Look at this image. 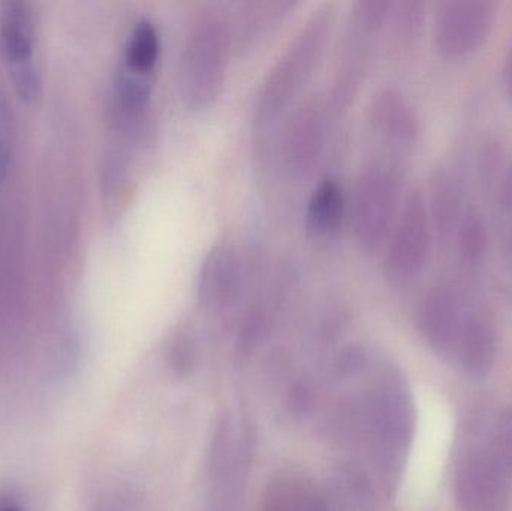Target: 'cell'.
<instances>
[{
    "label": "cell",
    "instance_id": "cell-1",
    "mask_svg": "<svg viewBox=\"0 0 512 511\" xmlns=\"http://www.w3.org/2000/svg\"><path fill=\"white\" fill-rule=\"evenodd\" d=\"M333 2L316 6L265 72L254 101L256 128H271L303 96L321 65L336 29Z\"/></svg>",
    "mask_w": 512,
    "mask_h": 511
},
{
    "label": "cell",
    "instance_id": "cell-2",
    "mask_svg": "<svg viewBox=\"0 0 512 511\" xmlns=\"http://www.w3.org/2000/svg\"><path fill=\"white\" fill-rule=\"evenodd\" d=\"M233 51L230 15L209 3L197 6L186 21L177 62V87L189 110H209L219 101Z\"/></svg>",
    "mask_w": 512,
    "mask_h": 511
},
{
    "label": "cell",
    "instance_id": "cell-3",
    "mask_svg": "<svg viewBox=\"0 0 512 511\" xmlns=\"http://www.w3.org/2000/svg\"><path fill=\"white\" fill-rule=\"evenodd\" d=\"M403 173L384 155L364 161L348 192V224L358 248L367 254L384 246L403 203Z\"/></svg>",
    "mask_w": 512,
    "mask_h": 511
},
{
    "label": "cell",
    "instance_id": "cell-4",
    "mask_svg": "<svg viewBox=\"0 0 512 511\" xmlns=\"http://www.w3.org/2000/svg\"><path fill=\"white\" fill-rule=\"evenodd\" d=\"M391 5V0H357L349 9L327 89L328 99L337 116L349 110L366 83L376 45L387 26Z\"/></svg>",
    "mask_w": 512,
    "mask_h": 511
},
{
    "label": "cell",
    "instance_id": "cell-5",
    "mask_svg": "<svg viewBox=\"0 0 512 511\" xmlns=\"http://www.w3.org/2000/svg\"><path fill=\"white\" fill-rule=\"evenodd\" d=\"M283 117L277 138L280 167L292 179H307L321 165L340 116L334 111L327 90H313L301 96Z\"/></svg>",
    "mask_w": 512,
    "mask_h": 511
},
{
    "label": "cell",
    "instance_id": "cell-6",
    "mask_svg": "<svg viewBox=\"0 0 512 511\" xmlns=\"http://www.w3.org/2000/svg\"><path fill=\"white\" fill-rule=\"evenodd\" d=\"M367 432L381 462L396 471L411 446L415 411L405 384L397 377H385L367 396Z\"/></svg>",
    "mask_w": 512,
    "mask_h": 511
},
{
    "label": "cell",
    "instance_id": "cell-7",
    "mask_svg": "<svg viewBox=\"0 0 512 511\" xmlns=\"http://www.w3.org/2000/svg\"><path fill=\"white\" fill-rule=\"evenodd\" d=\"M382 248L384 272L391 282L405 284L423 272L432 248V225L426 198L418 189H412L403 198L399 215Z\"/></svg>",
    "mask_w": 512,
    "mask_h": 511
},
{
    "label": "cell",
    "instance_id": "cell-8",
    "mask_svg": "<svg viewBox=\"0 0 512 511\" xmlns=\"http://www.w3.org/2000/svg\"><path fill=\"white\" fill-rule=\"evenodd\" d=\"M248 249L233 237H221L207 249L197 273V299L207 312L233 308L252 275Z\"/></svg>",
    "mask_w": 512,
    "mask_h": 511
},
{
    "label": "cell",
    "instance_id": "cell-9",
    "mask_svg": "<svg viewBox=\"0 0 512 511\" xmlns=\"http://www.w3.org/2000/svg\"><path fill=\"white\" fill-rule=\"evenodd\" d=\"M496 5L487 0L441 2L435 15V42L441 56L457 60L471 56L489 38Z\"/></svg>",
    "mask_w": 512,
    "mask_h": 511
},
{
    "label": "cell",
    "instance_id": "cell-10",
    "mask_svg": "<svg viewBox=\"0 0 512 511\" xmlns=\"http://www.w3.org/2000/svg\"><path fill=\"white\" fill-rule=\"evenodd\" d=\"M472 306L474 303L456 282L439 281L427 290L418 308V327L436 354L454 356Z\"/></svg>",
    "mask_w": 512,
    "mask_h": 511
},
{
    "label": "cell",
    "instance_id": "cell-11",
    "mask_svg": "<svg viewBox=\"0 0 512 511\" xmlns=\"http://www.w3.org/2000/svg\"><path fill=\"white\" fill-rule=\"evenodd\" d=\"M510 477L487 452L466 456L457 471L454 494L459 511H510Z\"/></svg>",
    "mask_w": 512,
    "mask_h": 511
},
{
    "label": "cell",
    "instance_id": "cell-12",
    "mask_svg": "<svg viewBox=\"0 0 512 511\" xmlns=\"http://www.w3.org/2000/svg\"><path fill=\"white\" fill-rule=\"evenodd\" d=\"M367 120L376 138L393 149H409L420 138V116L408 95L393 84H385L373 93Z\"/></svg>",
    "mask_w": 512,
    "mask_h": 511
},
{
    "label": "cell",
    "instance_id": "cell-13",
    "mask_svg": "<svg viewBox=\"0 0 512 511\" xmlns=\"http://www.w3.org/2000/svg\"><path fill=\"white\" fill-rule=\"evenodd\" d=\"M348 222V192L339 177L325 176L313 186L304 209V230L315 242L336 239Z\"/></svg>",
    "mask_w": 512,
    "mask_h": 511
},
{
    "label": "cell",
    "instance_id": "cell-14",
    "mask_svg": "<svg viewBox=\"0 0 512 511\" xmlns=\"http://www.w3.org/2000/svg\"><path fill=\"white\" fill-rule=\"evenodd\" d=\"M498 354V333L489 315L472 306L457 342L456 356L460 368L474 380H484L492 374Z\"/></svg>",
    "mask_w": 512,
    "mask_h": 511
},
{
    "label": "cell",
    "instance_id": "cell-15",
    "mask_svg": "<svg viewBox=\"0 0 512 511\" xmlns=\"http://www.w3.org/2000/svg\"><path fill=\"white\" fill-rule=\"evenodd\" d=\"M292 6L294 3L291 0H262L243 5L234 17H230L234 48L240 51L254 50L276 32Z\"/></svg>",
    "mask_w": 512,
    "mask_h": 511
},
{
    "label": "cell",
    "instance_id": "cell-16",
    "mask_svg": "<svg viewBox=\"0 0 512 511\" xmlns=\"http://www.w3.org/2000/svg\"><path fill=\"white\" fill-rule=\"evenodd\" d=\"M426 207L432 231L444 239L456 233L468 207L462 186L444 168H439L430 177Z\"/></svg>",
    "mask_w": 512,
    "mask_h": 511
},
{
    "label": "cell",
    "instance_id": "cell-17",
    "mask_svg": "<svg viewBox=\"0 0 512 511\" xmlns=\"http://www.w3.org/2000/svg\"><path fill=\"white\" fill-rule=\"evenodd\" d=\"M162 56V35L153 18L135 21L123 48L122 68L134 74L156 77Z\"/></svg>",
    "mask_w": 512,
    "mask_h": 511
},
{
    "label": "cell",
    "instance_id": "cell-18",
    "mask_svg": "<svg viewBox=\"0 0 512 511\" xmlns=\"http://www.w3.org/2000/svg\"><path fill=\"white\" fill-rule=\"evenodd\" d=\"M262 511H327L315 486L297 474H282L265 491Z\"/></svg>",
    "mask_w": 512,
    "mask_h": 511
},
{
    "label": "cell",
    "instance_id": "cell-19",
    "mask_svg": "<svg viewBox=\"0 0 512 511\" xmlns=\"http://www.w3.org/2000/svg\"><path fill=\"white\" fill-rule=\"evenodd\" d=\"M33 24L29 8L24 3L12 2L3 11L0 39L3 53L15 66L32 63Z\"/></svg>",
    "mask_w": 512,
    "mask_h": 511
},
{
    "label": "cell",
    "instance_id": "cell-20",
    "mask_svg": "<svg viewBox=\"0 0 512 511\" xmlns=\"http://www.w3.org/2000/svg\"><path fill=\"white\" fill-rule=\"evenodd\" d=\"M426 5L420 0L393 2L384 32L390 36L393 48H408L414 44L423 29Z\"/></svg>",
    "mask_w": 512,
    "mask_h": 511
},
{
    "label": "cell",
    "instance_id": "cell-21",
    "mask_svg": "<svg viewBox=\"0 0 512 511\" xmlns=\"http://www.w3.org/2000/svg\"><path fill=\"white\" fill-rule=\"evenodd\" d=\"M460 257L469 264H477L486 257L490 246V233L486 218L480 210L468 207L456 233Z\"/></svg>",
    "mask_w": 512,
    "mask_h": 511
},
{
    "label": "cell",
    "instance_id": "cell-22",
    "mask_svg": "<svg viewBox=\"0 0 512 511\" xmlns=\"http://www.w3.org/2000/svg\"><path fill=\"white\" fill-rule=\"evenodd\" d=\"M165 360L174 374L179 377H188L197 362V347L191 332L186 329H177L171 333L165 347Z\"/></svg>",
    "mask_w": 512,
    "mask_h": 511
},
{
    "label": "cell",
    "instance_id": "cell-23",
    "mask_svg": "<svg viewBox=\"0 0 512 511\" xmlns=\"http://www.w3.org/2000/svg\"><path fill=\"white\" fill-rule=\"evenodd\" d=\"M487 453L508 477L512 476V411H504L496 417Z\"/></svg>",
    "mask_w": 512,
    "mask_h": 511
},
{
    "label": "cell",
    "instance_id": "cell-24",
    "mask_svg": "<svg viewBox=\"0 0 512 511\" xmlns=\"http://www.w3.org/2000/svg\"><path fill=\"white\" fill-rule=\"evenodd\" d=\"M12 74H14V83L17 87L18 95L23 99H33L39 92V81L38 71H36L33 63H27V65L15 66L12 68Z\"/></svg>",
    "mask_w": 512,
    "mask_h": 511
},
{
    "label": "cell",
    "instance_id": "cell-25",
    "mask_svg": "<svg viewBox=\"0 0 512 511\" xmlns=\"http://www.w3.org/2000/svg\"><path fill=\"white\" fill-rule=\"evenodd\" d=\"M495 191L501 212L512 224V162L501 168V173L495 180Z\"/></svg>",
    "mask_w": 512,
    "mask_h": 511
},
{
    "label": "cell",
    "instance_id": "cell-26",
    "mask_svg": "<svg viewBox=\"0 0 512 511\" xmlns=\"http://www.w3.org/2000/svg\"><path fill=\"white\" fill-rule=\"evenodd\" d=\"M8 122V107H6L5 101L0 98V182L5 179L6 173H8L9 159H11L8 140H6Z\"/></svg>",
    "mask_w": 512,
    "mask_h": 511
},
{
    "label": "cell",
    "instance_id": "cell-27",
    "mask_svg": "<svg viewBox=\"0 0 512 511\" xmlns=\"http://www.w3.org/2000/svg\"><path fill=\"white\" fill-rule=\"evenodd\" d=\"M499 251H501L502 261L505 266L512 272V224L502 225L499 227Z\"/></svg>",
    "mask_w": 512,
    "mask_h": 511
},
{
    "label": "cell",
    "instance_id": "cell-28",
    "mask_svg": "<svg viewBox=\"0 0 512 511\" xmlns=\"http://www.w3.org/2000/svg\"><path fill=\"white\" fill-rule=\"evenodd\" d=\"M504 84L508 95H510V98L512 99V44L510 45V50H508L507 56H505Z\"/></svg>",
    "mask_w": 512,
    "mask_h": 511
},
{
    "label": "cell",
    "instance_id": "cell-29",
    "mask_svg": "<svg viewBox=\"0 0 512 511\" xmlns=\"http://www.w3.org/2000/svg\"><path fill=\"white\" fill-rule=\"evenodd\" d=\"M0 511H20V510H18L17 507L2 506V507H0Z\"/></svg>",
    "mask_w": 512,
    "mask_h": 511
}]
</instances>
